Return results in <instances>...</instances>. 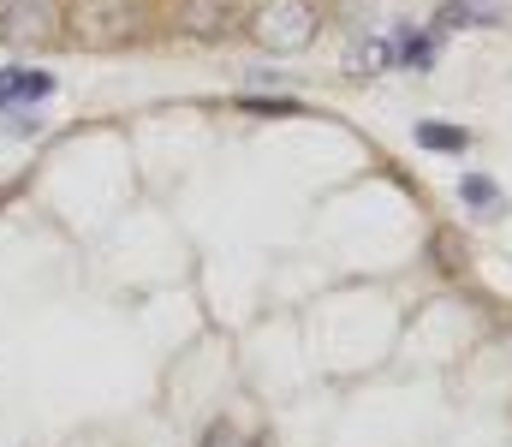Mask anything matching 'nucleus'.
<instances>
[{
	"instance_id": "nucleus-2",
	"label": "nucleus",
	"mask_w": 512,
	"mask_h": 447,
	"mask_svg": "<svg viewBox=\"0 0 512 447\" xmlns=\"http://www.w3.org/2000/svg\"><path fill=\"white\" fill-rule=\"evenodd\" d=\"M78 24V42H90V48H114V42H131L137 30H143V12L131 6V0H84L78 12H72Z\"/></svg>"
},
{
	"instance_id": "nucleus-9",
	"label": "nucleus",
	"mask_w": 512,
	"mask_h": 447,
	"mask_svg": "<svg viewBox=\"0 0 512 447\" xmlns=\"http://www.w3.org/2000/svg\"><path fill=\"white\" fill-rule=\"evenodd\" d=\"M459 197H465V203H477L483 215H501V191H495L483 173H465V179H459Z\"/></svg>"
},
{
	"instance_id": "nucleus-4",
	"label": "nucleus",
	"mask_w": 512,
	"mask_h": 447,
	"mask_svg": "<svg viewBox=\"0 0 512 447\" xmlns=\"http://www.w3.org/2000/svg\"><path fill=\"white\" fill-rule=\"evenodd\" d=\"M48 96H54V78L48 72H36V66H6L0 72V114L30 108V102H48Z\"/></svg>"
},
{
	"instance_id": "nucleus-5",
	"label": "nucleus",
	"mask_w": 512,
	"mask_h": 447,
	"mask_svg": "<svg viewBox=\"0 0 512 447\" xmlns=\"http://www.w3.org/2000/svg\"><path fill=\"white\" fill-rule=\"evenodd\" d=\"M173 24H179L185 36H203V42H221V36L233 30V18H227V0H179Z\"/></svg>"
},
{
	"instance_id": "nucleus-1",
	"label": "nucleus",
	"mask_w": 512,
	"mask_h": 447,
	"mask_svg": "<svg viewBox=\"0 0 512 447\" xmlns=\"http://www.w3.org/2000/svg\"><path fill=\"white\" fill-rule=\"evenodd\" d=\"M316 6L310 0H262L251 18V36L268 48V54H298L316 42Z\"/></svg>"
},
{
	"instance_id": "nucleus-11",
	"label": "nucleus",
	"mask_w": 512,
	"mask_h": 447,
	"mask_svg": "<svg viewBox=\"0 0 512 447\" xmlns=\"http://www.w3.org/2000/svg\"><path fill=\"white\" fill-rule=\"evenodd\" d=\"M197 447H245V436H239V424H227V418H215L209 430H203V442Z\"/></svg>"
},
{
	"instance_id": "nucleus-3",
	"label": "nucleus",
	"mask_w": 512,
	"mask_h": 447,
	"mask_svg": "<svg viewBox=\"0 0 512 447\" xmlns=\"http://www.w3.org/2000/svg\"><path fill=\"white\" fill-rule=\"evenodd\" d=\"M0 36L12 48H48L60 36V0H6L0 6Z\"/></svg>"
},
{
	"instance_id": "nucleus-12",
	"label": "nucleus",
	"mask_w": 512,
	"mask_h": 447,
	"mask_svg": "<svg viewBox=\"0 0 512 447\" xmlns=\"http://www.w3.org/2000/svg\"><path fill=\"white\" fill-rule=\"evenodd\" d=\"M0 6H6V0H0Z\"/></svg>"
},
{
	"instance_id": "nucleus-8",
	"label": "nucleus",
	"mask_w": 512,
	"mask_h": 447,
	"mask_svg": "<svg viewBox=\"0 0 512 447\" xmlns=\"http://www.w3.org/2000/svg\"><path fill=\"white\" fill-rule=\"evenodd\" d=\"M239 108L256 114V120H298L304 114V102H292V96H245Z\"/></svg>"
},
{
	"instance_id": "nucleus-6",
	"label": "nucleus",
	"mask_w": 512,
	"mask_h": 447,
	"mask_svg": "<svg viewBox=\"0 0 512 447\" xmlns=\"http://www.w3.org/2000/svg\"><path fill=\"white\" fill-rule=\"evenodd\" d=\"M441 30H495L501 24V6L489 0H441Z\"/></svg>"
},
{
	"instance_id": "nucleus-10",
	"label": "nucleus",
	"mask_w": 512,
	"mask_h": 447,
	"mask_svg": "<svg viewBox=\"0 0 512 447\" xmlns=\"http://www.w3.org/2000/svg\"><path fill=\"white\" fill-rule=\"evenodd\" d=\"M399 66H411V72H429V66H435V42L405 30V36H399Z\"/></svg>"
},
{
	"instance_id": "nucleus-7",
	"label": "nucleus",
	"mask_w": 512,
	"mask_h": 447,
	"mask_svg": "<svg viewBox=\"0 0 512 447\" xmlns=\"http://www.w3.org/2000/svg\"><path fill=\"white\" fill-rule=\"evenodd\" d=\"M417 144L435 149V155H465V149H471V132H465V126H435V120H423V126H417Z\"/></svg>"
}]
</instances>
